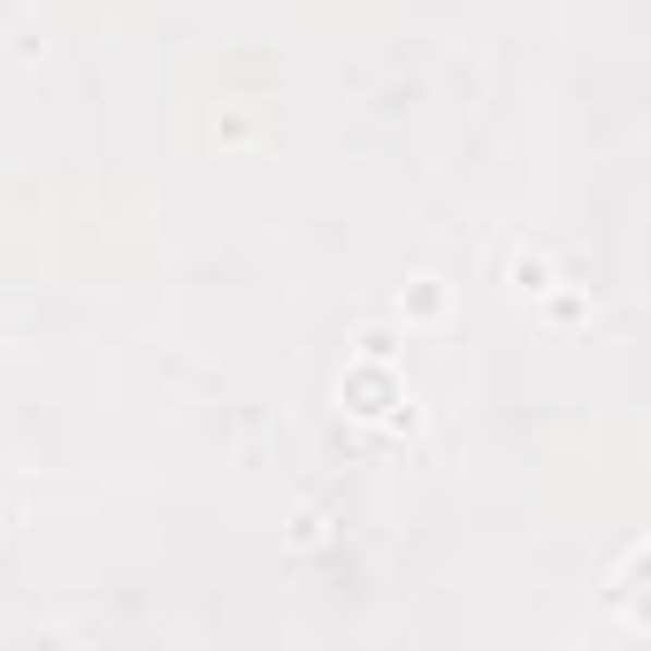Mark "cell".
I'll return each instance as SVG.
<instances>
[{"instance_id": "1", "label": "cell", "mask_w": 651, "mask_h": 651, "mask_svg": "<svg viewBox=\"0 0 651 651\" xmlns=\"http://www.w3.org/2000/svg\"><path fill=\"white\" fill-rule=\"evenodd\" d=\"M514 291H544V261H537V253L514 261Z\"/></svg>"}]
</instances>
